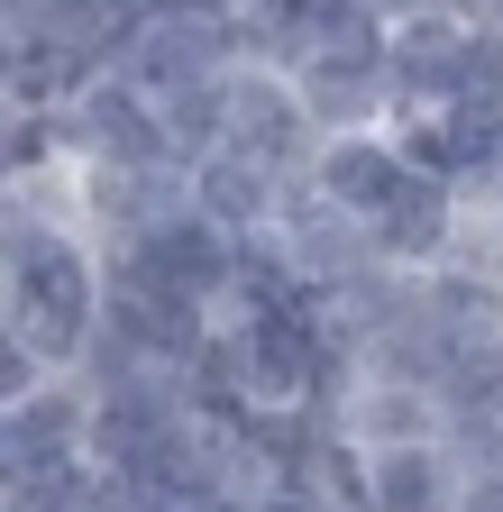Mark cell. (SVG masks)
Instances as JSON below:
<instances>
[{
	"label": "cell",
	"instance_id": "obj_1",
	"mask_svg": "<svg viewBox=\"0 0 503 512\" xmlns=\"http://www.w3.org/2000/svg\"><path fill=\"white\" fill-rule=\"evenodd\" d=\"M275 74L293 83V101L311 110L321 138H339V128H394V110H385V19L348 10V0H321V19L302 28V46Z\"/></svg>",
	"mask_w": 503,
	"mask_h": 512
},
{
	"label": "cell",
	"instance_id": "obj_2",
	"mask_svg": "<svg viewBox=\"0 0 503 512\" xmlns=\"http://www.w3.org/2000/svg\"><path fill=\"white\" fill-rule=\"evenodd\" d=\"M110 275H129V284H156V293H174V302H193V311H229V293H238V238L229 229H211L193 202L183 211H165L156 229H138L119 256H101Z\"/></svg>",
	"mask_w": 503,
	"mask_h": 512
},
{
	"label": "cell",
	"instance_id": "obj_3",
	"mask_svg": "<svg viewBox=\"0 0 503 512\" xmlns=\"http://www.w3.org/2000/svg\"><path fill=\"white\" fill-rule=\"evenodd\" d=\"M220 147L247 156V165H266L275 183H302L321 128H311V110L293 101V83L275 74V64H238V74H229V128H220Z\"/></svg>",
	"mask_w": 503,
	"mask_h": 512
},
{
	"label": "cell",
	"instance_id": "obj_4",
	"mask_svg": "<svg viewBox=\"0 0 503 512\" xmlns=\"http://www.w3.org/2000/svg\"><path fill=\"white\" fill-rule=\"evenodd\" d=\"M458 238H467V192L439 183V174H421V165H412V183L394 192V202L366 220V256H375V266H394V275L449 266Z\"/></svg>",
	"mask_w": 503,
	"mask_h": 512
},
{
	"label": "cell",
	"instance_id": "obj_5",
	"mask_svg": "<svg viewBox=\"0 0 503 512\" xmlns=\"http://www.w3.org/2000/svg\"><path fill=\"white\" fill-rule=\"evenodd\" d=\"M311 192H321V202L339 211V220H375L394 202V192L412 183V156H403V138L394 128H339V138H321L311 147V174H302Z\"/></svg>",
	"mask_w": 503,
	"mask_h": 512
},
{
	"label": "cell",
	"instance_id": "obj_6",
	"mask_svg": "<svg viewBox=\"0 0 503 512\" xmlns=\"http://www.w3.org/2000/svg\"><path fill=\"white\" fill-rule=\"evenodd\" d=\"M458 37H467V19H449V10H403L385 28V110H394V128L449 110V92H458Z\"/></svg>",
	"mask_w": 503,
	"mask_h": 512
},
{
	"label": "cell",
	"instance_id": "obj_7",
	"mask_svg": "<svg viewBox=\"0 0 503 512\" xmlns=\"http://www.w3.org/2000/svg\"><path fill=\"white\" fill-rule=\"evenodd\" d=\"M458 494H467V458L439 430L366 448V512H458Z\"/></svg>",
	"mask_w": 503,
	"mask_h": 512
},
{
	"label": "cell",
	"instance_id": "obj_8",
	"mask_svg": "<svg viewBox=\"0 0 503 512\" xmlns=\"http://www.w3.org/2000/svg\"><path fill=\"white\" fill-rule=\"evenodd\" d=\"M430 412H439V439H494L503 430V339H449L439 348V375H430Z\"/></svg>",
	"mask_w": 503,
	"mask_h": 512
},
{
	"label": "cell",
	"instance_id": "obj_9",
	"mask_svg": "<svg viewBox=\"0 0 503 512\" xmlns=\"http://www.w3.org/2000/svg\"><path fill=\"white\" fill-rule=\"evenodd\" d=\"M183 202H193L211 229H229V238H266L275 229V211H284V183L266 174V165H247V156H202L193 174H183Z\"/></svg>",
	"mask_w": 503,
	"mask_h": 512
},
{
	"label": "cell",
	"instance_id": "obj_10",
	"mask_svg": "<svg viewBox=\"0 0 503 512\" xmlns=\"http://www.w3.org/2000/svg\"><path fill=\"white\" fill-rule=\"evenodd\" d=\"M147 110H156L165 156L193 174L202 156H220V128H229V74H220V83H183V92H165V101H147Z\"/></svg>",
	"mask_w": 503,
	"mask_h": 512
},
{
	"label": "cell",
	"instance_id": "obj_11",
	"mask_svg": "<svg viewBox=\"0 0 503 512\" xmlns=\"http://www.w3.org/2000/svg\"><path fill=\"white\" fill-rule=\"evenodd\" d=\"M229 19L247 37V64H284L302 46V28L321 19V0H229Z\"/></svg>",
	"mask_w": 503,
	"mask_h": 512
},
{
	"label": "cell",
	"instance_id": "obj_12",
	"mask_svg": "<svg viewBox=\"0 0 503 512\" xmlns=\"http://www.w3.org/2000/svg\"><path fill=\"white\" fill-rule=\"evenodd\" d=\"M449 101L503 110V28H467V37H458V92H449Z\"/></svg>",
	"mask_w": 503,
	"mask_h": 512
},
{
	"label": "cell",
	"instance_id": "obj_13",
	"mask_svg": "<svg viewBox=\"0 0 503 512\" xmlns=\"http://www.w3.org/2000/svg\"><path fill=\"white\" fill-rule=\"evenodd\" d=\"M458 512H503V467H467V494Z\"/></svg>",
	"mask_w": 503,
	"mask_h": 512
},
{
	"label": "cell",
	"instance_id": "obj_14",
	"mask_svg": "<svg viewBox=\"0 0 503 512\" xmlns=\"http://www.w3.org/2000/svg\"><path fill=\"white\" fill-rule=\"evenodd\" d=\"M156 512H247L238 494H193V503H156Z\"/></svg>",
	"mask_w": 503,
	"mask_h": 512
},
{
	"label": "cell",
	"instance_id": "obj_15",
	"mask_svg": "<svg viewBox=\"0 0 503 512\" xmlns=\"http://www.w3.org/2000/svg\"><path fill=\"white\" fill-rule=\"evenodd\" d=\"M348 10H366V19H385V28H394L403 10H421V0H348Z\"/></svg>",
	"mask_w": 503,
	"mask_h": 512
},
{
	"label": "cell",
	"instance_id": "obj_16",
	"mask_svg": "<svg viewBox=\"0 0 503 512\" xmlns=\"http://www.w3.org/2000/svg\"><path fill=\"white\" fill-rule=\"evenodd\" d=\"M247 512H311V503H302V494H257Z\"/></svg>",
	"mask_w": 503,
	"mask_h": 512
},
{
	"label": "cell",
	"instance_id": "obj_17",
	"mask_svg": "<svg viewBox=\"0 0 503 512\" xmlns=\"http://www.w3.org/2000/svg\"><path fill=\"white\" fill-rule=\"evenodd\" d=\"M485 192H503V165H494V183H485ZM485 192H476V202H485Z\"/></svg>",
	"mask_w": 503,
	"mask_h": 512
}]
</instances>
